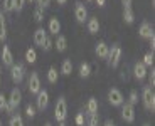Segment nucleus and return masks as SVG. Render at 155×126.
Masks as SVG:
<instances>
[{
  "mask_svg": "<svg viewBox=\"0 0 155 126\" xmlns=\"http://www.w3.org/2000/svg\"><path fill=\"white\" fill-rule=\"evenodd\" d=\"M108 101H110L111 106H121V104L125 103L121 91H120V89H116V88H113V89H110V91H108Z\"/></svg>",
  "mask_w": 155,
  "mask_h": 126,
  "instance_id": "20e7f679",
  "label": "nucleus"
},
{
  "mask_svg": "<svg viewBox=\"0 0 155 126\" xmlns=\"http://www.w3.org/2000/svg\"><path fill=\"white\" fill-rule=\"evenodd\" d=\"M143 126H150V124H143Z\"/></svg>",
  "mask_w": 155,
  "mask_h": 126,
  "instance_id": "de8ad7c7",
  "label": "nucleus"
},
{
  "mask_svg": "<svg viewBox=\"0 0 155 126\" xmlns=\"http://www.w3.org/2000/svg\"><path fill=\"white\" fill-rule=\"evenodd\" d=\"M24 73H25V69H24V66L22 64H14L10 67V74H12V81L14 82H22V79H24Z\"/></svg>",
  "mask_w": 155,
  "mask_h": 126,
  "instance_id": "6e6552de",
  "label": "nucleus"
},
{
  "mask_svg": "<svg viewBox=\"0 0 155 126\" xmlns=\"http://www.w3.org/2000/svg\"><path fill=\"white\" fill-rule=\"evenodd\" d=\"M148 40H150V49H152V52H153V49H155V37L152 35V37H148Z\"/></svg>",
  "mask_w": 155,
  "mask_h": 126,
  "instance_id": "ea45409f",
  "label": "nucleus"
},
{
  "mask_svg": "<svg viewBox=\"0 0 155 126\" xmlns=\"http://www.w3.org/2000/svg\"><path fill=\"white\" fill-rule=\"evenodd\" d=\"M0 126H2V121H0Z\"/></svg>",
  "mask_w": 155,
  "mask_h": 126,
  "instance_id": "8fccbe9b",
  "label": "nucleus"
},
{
  "mask_svg": "<svg viewBox=\"0 0 155 126\" xmlns=\"http://www.w3.org/2000/svg\"><path fill=\"white\" fill-rule=\"evenodd\" d=\"M88 31L91 32V34H98V31H100V22H98L96 17L88 20Z\"/></svg>",
  "mask_w": 155,
  "mask_h": 126,
  "instance_id": "6ab92c4d",
  "label": "nucleus"
},
{
  "mask_svg": "<svg viewBox=\"0 0 155 126\" xmlns=\"http://www.w3.org/2000/svg\"><path fill=\"white\" fill-rule=\"evenodd\" d=\"M88 126H98V113H94V115H89Z\"/></svg>",
  "mask_w": 155,
  "mask_h": 126,
  "instance_id": "473e14b6",
  "label": "nucleus"
},
{
  "mask_svg": "<svg viewBox=\"0 0 155 126\" xmlns=\"http://www.w3.org/2000/svg\"><path fill=\"white\" fill-rule=\"evenodd\" d=\"M54 118L58 119L59 123H64L68 118V104H66V99L64 98H59L58 103H56V109H54Z\"/></svg>",
  "mask_w": 155,
  "mask_h": 126,
  "instance_id": "f257e3e1",
  "label": "nucleus"
},
{
  "mask_svg": "<svg viewBox=\"0 0 155 126\" xmlns=\"http://www.w3.org/2000/svg\"><path fill=\"white\" fill-rule=\"evenodd\" d=\"M34 44L35 46H41L42 47V44H44V40L47 39V32L44 31V29H37V31L34 32Z\"/></svg>",
  "mask_w": 155,
  "mask_h": 126,
  "instance_id": "4468645a",
  "label": "nucleus"
},
{
  "mask_svg": "<svg viewBox=\"0 0 155 126\" xmlns=\"http://www.w3.org/2000/svg\"><path fill=\"white\" fill-rule=\"evenodd\" d=\"M56 2H58L59 5H64V4H66V2H68V0H56Z\"/></svg>",
  "mask_w": 155,
  "mask_h": 126,
  "instance_id": "37998d69",
  "label": "nucleus"
},
{
  "mask_svg": "<svg viewBox=\"0 0 155 126\" xmlns=\"http://www.w3.org/2000/svg\"><path fill=\"white\" fill-rule=\"evenodd\" d=\"M24 5H25V0H14V10L20 12L24 8Z\"/></svg>",
  "mask_w": 155,
  "mask_h": 126,
  "instance_id": "7c9ffc66",
  "label": "nucleus"
},
{
  "mask_svg": "<svg viewBox=\"0 0 155 126\" xmlns=\"http://www.w3.org/2000/svg\"><path fill=\"white\" fill-rule=\"evenodd\" d=\"M105 126H115V123H113L111 119H108V121H105Z\"/></svg>",
  "mask_w": 155,
  "mask_h": 126,
  "instance_id": "a19ab883",
  "label": "nucleus"
},
{
  "mask_svg": "<svg viewBox=\"0 0 155 126\" xmlns=\"http://www.w3.org/2000/svg\"><path fill=\"white\" fill-rule=\"evenodd\" d=\"M8 126H24V119H22V116H19V115L12 116L10 121H8Z\"/></svg>",
  "mask_w": 155,
  "mask_h": 126,
  "instance_id": "a878e982",
  "label": "nucleus"
},
{
  "mask_svg": "<svg viewBox=\"0 0 155 126\" xmlns=\"http://www.w3.org/2000/svg\"><path fill=\"white\" fill-rule=\"evenodd\" d=\"M7 103H8V101H7V98H5L4 94H0V111L7 108Z\"/></svg>",
  "mask_w": 155,
  "mask_h": 126,
  "instance_id": "e433bc0d",
  "label": "nucleus"
},
{
  "mask_svg": "<svg viewBox=\"0 0 155 126\" xmlns=\"http://www.w3.org/2000/svg\"><path fill=\"white\" fill-rule=\"evenodd\" d=\"M5 37H7V25H5L4 12L0 10V40H5Z\"/></svg>",
  "mask_w": 155,
  "mask_h": 126,
  "instance_id": "aec40b11",
  "label": "nucleus"
},
{
  "mask_svg": "<svg viewBox=\"0 0 155 126\" xmlns=\"http://www.w3.org/2000/svg\"><path fill=\"white\" fill-rule=\"evenodd\" d=\"M61 73L64 74V76H69V74L73 73V62H71L69 59H66V61H62V66H61Z\"/></svg>",
  "mask_w": 155,
  "mask_h": 126,
  "instance_id": "412c9836",
  "label": "nucleus"
},
{
  "mask_svg": "<svg viewBox=\"0 0 155 126\" xmlns=\"http://www.w3.org/2000/svg\"><path fill=\"white\" fill-rule=\"evenodd\" d=\"M108 52H110V47L106 46L105 42H98L96 44V56L100 59H106L108 57Z\"/></svg>",
  "mask_w": 155,
  "mask_h": 126,
  "instance_id": "2eb2a0df",
  "label": "nucleus"
},
{
  "mask_svg": "<svg viewBox=\"0 0 155 126\" xmlns=\"http://www.w3.org/2000/svg\"><path fill=\"white\" fill-rule=\"evenodd\" d=\"M147 76H148V82H150V86L153 88V86H155V69L153 67H152L150 73H147Z\"/></svg>",
  "mask_w": 155,
  "mask_h": 126,
  "instance_id": "f704fd0d",
  "label": "nucleus"
},
{
  "mask_svg": "<svg viewBox=\"0 0 155 126\" xmlns=\"http://www.w3.org/2000/svg\"><path fill=\"white\" fill-rule=\"evenodd\" d=\"M121 4L125 8H132V0H121Z\"/></svg>",
  "mask_w": 155,
  "mask_h": 126,
  "instance_id": "58836bf2",
  "label": "nucleus"
},
{
  "mask_svg": "<svg viewBox=\"0 0 155 126\" xmlns=\"http://www.w3.org/2000/svg\"><path fill=\"white\" fill-rule=\"evenodd\" d=\"M8 103H7V108H5V111L7 113H12V111L15 109L17 106H19L20 103H22V92H20V89H12L10 92V98H8Z\"/></svg>",
  "mask_w": 155,
  "mask_h": 126,
  "instance_id": "f03ea898",
  "label": "nucleus"
},
{
  "mask_svg": "<svg viewBox=\"0 0 155 126\" xmlns=\"http://www.w3.org/2000/svg\"><path fill=\"white\" fill-rule=\"evenodd\" d=\"M89 74H91V66H89L88 62H83V64L79 66V76H81V77H88Z\"/></svg>",
  "mask_w": 155,
  "mask_h": 126,
  "instance_id": "5701e85b",
  "label": "nucleus"
},
{
  "mask_svg": "<svg viewBox=\"0 0 155 126\" xmlns=\"http://www.w3.org/2000/svg\"><path fill=\"white\" fill-rule=\"evenodd\" d=\"M35 2H37V7H41V8H47L51 4V0H35Z\"/></svg>",
  "mask_w": 155,
  "mask_h": 126,
  "instance_id": "c9c22d12",
  "label": "nucleus"
},
{
  "mask_svg": "<svg viewBox=\"0 0 155 126\" xmlns=\"http://www.w3.org/2000/svg\"><path fill=\"white\" fill-rule=\"evenodd\" d=\"M138 103V94H137V91H132L130 92V98H128V104H137Z\"/></svg>",
  "mask_w": 155,
  "mask_h": 126,
  "instance_id": "c756f323",
  "label": "nucleus"
},
{
  "mask_svg": "<svg viewBox=\"0 0 155 126\" xmlns=\"http://www.w3.org/2000/svg\"><path fill=\"white\" fill-rule=\"evenodd\" d=\"M143 66H153V52H147L143 56Z\"/></svg>",
  "mask_w": 155,
  "mask_h": 126,
  "instance_id": "bb28decb",
  "label": "nucleus"
},
{
  "mask_svg": "<svg viewBox=\"0 0 155 126\" xmlns=\"http://www.w3.org/2000/svg\"><path fill=\"white\" fill-rule=\"evenodd\" d=\"M34 19L37 20V22H42L44 20V8H41V7H37L34 10Z\"/></svg>",
  "mask_w": 155,
  "mask_h": 126,
  "instance_id": "cd10ccee",
  "label": "nucleus"
},
{
  "mask_svg": "<svg viewBox=\"0 0 155 126\" xmlns=\"http://www.w3.org/2000/svg\"><path fill=\"white\" fill-rule=\"evenodd\" d=\"M29 2H34V0H29Z\"/></svg>",
  "mask_w": 155,
  "mask_h": 126,
  "instance_id": "09e8293b",
  "label": "nucleus"
},
{
  "mask_svg": "<svg viewBox=\"0 0 155 126\" xmlns=\"http://www.w3.org/2000/svg\"><path fill=\"white\" fill-rule=\"evenodd\" d=\"M133 73H135V77L138 81L145 79L147 77V66H143V62H137L135 67H133Z\"/></svg>",
  "mask_w": 155,
  "mask_h": 126,
  "instance_id": "f8f14e48",
  "label": "nucleus"
},
{
  "mask_svg": "<svg viewBox=\"0 0 155 126\" xmlns=\"http://www.w3.org/2000/svg\"><path fill=\"white\" fill-rule=\"evenodd\" d=\"M44 126H52V124H51V123H46V124H44Z\"/></svg>",
  "mask_w": 155,
  "mask_h": 126,
  "instance_id": "c03bdc74",
  "label": "nucleus"
},
{
  "mask_svg": "<svg viewBox=\"0 0 155 126\" xmlns=\"http://www.w3.org/2000/svg\"><path fill=\"white\" fill-rule=\"evenodd\" d=\"M142 101H143V106L147 109H150V111L155 109V94L150 86L143 88V91H142Z\"/></svg>",
  "mask_w": 155,
  "mask_h": 126,
  "instance_id": "7ed1b4c3",
  "label": "nucleus"
},
{
  "mask_svg": "<svg viewBox=\"0 0 155 126\" xmlns=\"http://www.w3.org/2000/svg\"><path fill=\"white\" fill-rule=\"evenodd\" d=\"M37 98H35V104H37V109L44 111L47 108V104H49V92L46 91V89H41V91L37 92Z\"/></svg>",
  "mask_w": 155,
  "mask_h": 126,
  "instance_id": "39448f33",
  "label": "nucleus"
},
{
  "mask_svg": "<svg viewBox=\"0 0 155 126\" xmlns=\"http://www.w3.org/2000/svg\"><path fill=\"white\" fill-rule=\"evenodd\" d=\"M74 17H76V20L79 24L86 22V19H88V10H86L84 4H81V2H78V4H76V8H74Z\"/></svg>",
  "mask_w": 155,
  "mask_h": 126,
  "instance_id": "1a4fd4ad",
  "label": "nucleus"
},
{
  "mask_svg": "<svg viewBox=\"0 0 155 126\" xmlns=\"http://www.w3.org/2000/svg\"><path fill=\"white\" fill-rule=\"evenodd\" d=\"M25 61L29 62V64H34L35 61H37V52H35V49H27L25 50Z\"/></svg>",
  "mask_w": 155,
  "mask_h": 126,
  "instance_id": "4be33fe9",
  "label": "nucleus"
},
{
  "mask_svg": "<svg viewBox=\"0 0 155 126\" xmlns=\"http://www.w3.org/2000/svg\"><path fill=\"white\" fill-rule=\"evenodd\" d=\"M123 20L127 24H133V20H135V15H133L132 8H123Z\"/></svg>",
  "mask_w": 155,
  "mask_h": 126,
  "instance_id": "393cba45",
  "label": "nucleus"
},
{
  "mask_svg": "<svg viewBox=\"0 0 155 126\" xmlns=\"http://www.w3.org/2000/svg\"><path fill=\"white\" fill-rule=\"evenodd\" d=\"M4 12H14V0H4Z\"/></svg>",
  "mask_w": 155,
  "mask_h": 126,
  "instance_id": "c85d7f7f",
  "label": "nucleus"
},
{
  "mask_svg": "<svg viewBox=\"0 0 155 126\" xmlns=\"http://www.w3.org/2000/svg\"><path fill=\"white\" fill-rule=\"evenodd\" d=\"M138 34H140L142 39H148V37L153 35V29H152V25L148 22H143L142 25H140V29H138Z\"/></svg>",
  "mask_w": 155,
  "mask_h": 126,
  "instance_id": "ddd939ff",
  "label": "nucleus"
},
{
  "mask_svg": "<svg viewBox=\"0 0 155 126\" xmlns=\"http://www.w3.org/2000/svg\"><path fill=\"white\" fill-rule=\"evenodd\" d=\"M86 111H88V115H94V113H98V99L96 98H89L88 104H86Z\"/></svg>",
  "mask_w": 155,
  "mask_h": 126,
  "instance_id": "a211bd4d",
  "label": "nucleus"
},
{
  "mask_svg": "<svg viewBox=\"0 0 155 126\" xmlns=\"http://www.w3.org/2000/svg\"><path fill=\"white\" fill-rule=\"evenodd\" d=\"M25 115H27L29 118H34L35 116V108L32 106V104H27V106H25Z\"/></svg>",
  "mask_w": 155,
  "mask_h": 126,
  "instance_id": "2f4dec72",
  "label": "nucleus"
},
{
  "mask_svg": "<svg viewBox=\"0 0 155 126\" xmlns=\"http://www.w3.org/2000/svg\"><path fill=\"white\" fill-rule=\"evenodd\" d=\"M61 31V22L58 20V17H51L49 19V32L58 35V32Z\"/></svg>",
  "mask_w": 155,
  "mask_h": 126,
  "instance_id": "f3484780",
  "label": "nucleus"
},
{
  "mask_svg": "<svg viewBox=\"0 0 155 126\" xmlns=\"http://www.w3.org/2000/svg\"><path fill=\"white\" fill-rule=\"evenodd\" d=\"M58 69L56 67H49V71H47V81H49V82H58Z\"/></svg>",
  "mask_w": 155,
  "mask_h": 126,
  "instance_id": "b1692460",
  "label": "nucleus"
},
{
  "mask_svg": "<svg viewBox=\"0 0 155 126\" xmlns=\"http://www.w3.org/2000/svg\"><path fill=\"white\" fill-rule=\"evenodd\" d=\"M2 61H4V66H7V67L14 66V56H12V50L7 46H4V49H2Z\"/></svg>",
  "mask_w": 155,
  "mask_h": 126,
  "instance_id": "9b49d317",
  "label": "nucleus"
},
{
  "mask_svg": "<svg viewBox=\"0 0 155 126\" xmlns=\"http://www.w3.org/2000/svg\"><path fill=\"white\" fill-rule=\"evenodd\" d=\"M52 47H54V42H52L49 37H47L46 40H44V44H42V49H44V50H51Z\"/></svg>",
  "mask_w": 155,
  "mask_h": 126,
  "instance_id": "72a5a7b5",
  "label": "nucleus"
},
{
  "mask_svg": "<svg viewBox=\"0 0 155 126\" xmlns=\"http://www.w3.org/2000/svg\"><path fill=\"white\" fill-rule=\"evenodd\" d=\"M29 91H31V94H37L41 91V79H39L37 73H32L29 77Z\"/></svg>",
  "mask_w": 155,
  "mask_h": 126,
  "instance_id": "9d476101",
  "label": "nucleus"
},
{
  "mask_svg": "<svg viewBox=\"0 0 155 126\" xmlns=\"http://www.w3.org/2000/svg\"><path fill=\"white\" fill-rule=\"evenodd\" d=\"M76 124H78V126H83V124H84V116H83L81 113L76 116Z\"/></svg>",
  "mask_w": 155,
  "mask_h": 126,
  "instance_id": "4c0bfd02",
  "label": "nucleus"
},
{
  "mask_svg": "<svg viewBox=\"0 0 155 126\" xmlns=\"http://www.w3.org/2000/svg\"><path fill=\"white\" fill-rule=\"evenodd\" d=\"M108 59H110V64L111 67H116L120 64V59H121V47L120 46H113L108 52Z\"/></svg>",
  "mask_w": 155,
  "mask_h": 126,
  "instance_id": "423d86ee",
  "label": "nucleus"
},
{
  "mask_svg": "<svg viewBox=\"0 0 155 126\" xmlns=\"http://www.w3.org/2000/svg\"><path fill=\"white\" fill-rule=\"evenodd\" d=\"M105 2H106V0H96V4L100 5V7H103V5H105Z\"/></svg>",
  "mask_w": 155,
  "mask_h": 126,
  "instance_id": "79ce46f5",
  "label": "nucleus"
},
{
  "mask_svg": "<svg viewBox=\"0 0 155 126\" xmlns=\"http://www.w3.org/2000/svg\"><path fill=\"white\" fill-rule=\"evenodd\" d=\"M0 74H2V66H0Z\"/></svg>",
  "mask_w": 155,
  "mask_h": 126,
  "instance_id": "49530a36",
  "label": "nucleus"
},
{
  "mask_svg": "<svg viewBox=\"0 0 155 126\" xmlns=\"http://www.w3.org/2000/svg\"><path fill=\"white\" fill-rule=\"evenodd\" d=\"M54 47L58 49V52H64L68 49V39L64 35H58V39L54 42Z\"/></svg>",
  "mask_w": 155,
  "mask_h": 126,
  "instance_id": "dca6fc26",
  "label": "nucleus"
},
{
  "mask_svg": "<svg viewBox=\"0 0 155 126\" xmlns=\"http://www.w3.org/2000/svg\"><path fill=\"white\" fill-rule=\"evenodd\" d=\"M59 126H66V124H64V123H61V124H59Z\"/></svg>",
  "mask_w": 155,
  "mask_h": 126,
  "instance_id": "a18cd8bd",
  "label": "nucleus"
},
{
  "mask_svg": "<svg viewBox=\"0 0 155 126\" xmlns=\"http://www.w3.org/2000/svg\"><path fill=\"white\" fill-rule=\"evenodd\" d=\"M121 106H123L121 108V118L127 123H133L135 121V109H133V106L128 103H123Z\"/></svg>",
  "mask_w": 155,
  "mask_h": 126,
  "instance_id": "0eeeda50",
  "label": "nucleus"
}]
</instances>
